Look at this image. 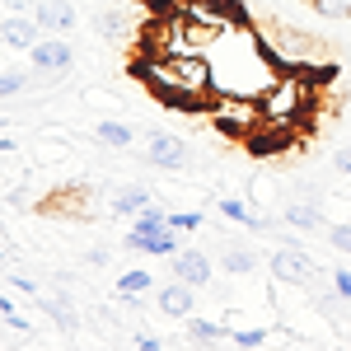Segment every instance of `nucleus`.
<instances>
[{
	"mask_svg": "<svg viewBox=\"0 0 351 351\" xmlns=\"http://www.w3.org/2000/svg\"><path fill=\"white\" fill-rule=\"evenodd\" d=\"M211 89L220 99H263L271 84L281 80V61L271 56V47L263 43L258 28H225L211 43Z\"/></svg>",
	"mask_w": 351,
	"mask_h": 351,
	"instance_id": "nucleus-1",
	"label": "nucleus"
},
{
	"mask_svg": "<svg viewBox=\"0 0 351 351\" xmlns=\"http://www.w3.org/2000/svg\"><path fill=\"white\" fill-rule=\"evenodd\" d=\"M258 108H263V122L300 127L309 117V108H314V84H309V75H300V71H281V80L258 99Z\"/></svg>",
	"mask_w": 351,
	"mask_h": 351,
	"instance_id": "nucleus-2",
	"label": "nucleus"
},
{
	"mask_svg": "<svg viewBox=\"0 0 351 351\" xmlns=\"http://www.w3.org/2000/svg\"><path fill=\"white\" fill-rule=\"evenodd\" d=\"M267 267L271 276L281 281V286H309V281H319L324 271H319V263L309 258V248L295 239H281L276 248H271V258H267Z\"/></svg>",
	"mask_w": 351,
	"mask_h": 351,
	"instance_id": "nucleus-3",
	"label": "nucleus"
},
{
	"mask_svg": "<svg viewBox=\"0 0 351 351\" xmlns=\"http://www.w3.org/2000/svg\"><path fill=\"white\" fill-rule=\"evenodd\" d=\"M211 117H216L220 136H230V141H248V136L263 127V108H258V99H220V94H216Z\"/></svg>",
	"mask_w": 351,
	"mask_h": 351,
	"instance_id": "nucleus-4",
	"label": "nucleus"
},
{
	"mask_svg": "<svg viewBox=\"0 0 351 351\" xmlns=\"http://www.w3.org/2000/svg\"><path fill=\"white\" fill-rule=\"evenodd\" d=\"M141 155L155 164V169H164V173H178V169H188L192 164V150L183 136L164 132V127H155V132H145V141H141Z\"/></svg>",
	"mask_w": 351,
	"mask_h": 351,
	"instance_id": "nucleus-5",
	"label": "nucleus"
},
{
	"mask_svg": "<svg viewBox=\"0 0 351 351\" xmlns=\"http://www.w3.org/2000/svg\"><path fill=\"white\" fill-rule=\"evenodd\" d=\"M28 66L38 80H61L71 66H75V47L61 38V33H43V43L28 52Z\"/></svg>",
	"mask_w": 351,
	"mask_h": 351,
	"instance_id": "nucleus-6",
	"label": "nucleus"
},
{
	"mask_svg": "<svg viewBox=\"0 0 351 351\" xmlns=\"http://www.w3.org/2000/svg\"><path fill=\"white\" fill-rule=\"evenodd\" d=\"M169 271L178 276V281H188V286H206L211 276H216V263L206 258V248H178L173 258H169Z\"/></svg>",
	"mask_w": 351,
	"mask_h": 351,
	"instance_id": "nucleus-7",
	"label": "nucleus"
},
{
	"mask_svg": "<svg viewBox=\"0 0 351 351\" xmlns=\"http://www.w3.org/2000/svg\"><path fill=\"white\" fill-rule=\"evenodd\" d=\"M33 19L43 33H71V28L80 24V10H75V0H33Z\"/></svg>",
	"mask_w": 351,
	"mask_h": 351,
	"instance_id": "nucleus-8",
	"label": "nucleus"
},
{
	"mask_svg": "<svg viewBox=\"0 0 351 351\" xmlns=\"http://www.w3.org/2000/svg\"><path fill=\"white\" fill-rule=\"evenodd\" d=\"M127 248L136 253H150V258H173L183 239H178V230H145V225H132L127 230Z\"/></svg>",
	"mask_w": 351,
	"mask_h": 351,
	"instance_id": "nucleus-9",
	"label": "nucleus"
},
{
	"mask_svg": "<svg viewBox=\"0 0 351 351\" xmlns=\"http://www.w3.org/2000/svg\"><path fill=\"white\" fill-rule=\"evenodd\" d=\"M155 309H160L164 319H192V309H197V286L178 281V276H173V286H155Z\"/></svg>",
	"mask_w": 351,
	"mask_h": 351,
	"instance_id": "nucleus-10",
	"label": "nucleus"
},
{
	"mask_svg": "<svg viewBox=\"0 0 351 351\" xmlns=\"http://www.w3.org/2000/svg\"><path fill=\"white\" fill-rule=\"evenodd\" d=\"M0 38H5V47H10V52H33V47L43 43V28H38V19H24L19 10H5Z\"/></svg>",
	"mask_w": 351,
	"mask_h": 351,
	"instance_id": "nucleus-11",
	"label": "nucleus"
},
{
	"mask_svg": "<svg viewBox=\"0 0 351 351\" xmlns=\"http://www.w3.org/2000/svg\"><path fill=\"white\" fill-rule=\"evenodd\" d=\"M281 225H291V230H300V234H319V230H328L324 202H309V197L286 202V206H281Z\"/></svg>",
	"mask_w": 351,
	"mask_h": 351,
	"instance_id": "nucleus-12",
	"label": "nucleus"
},
{
	"mask_svg": "<svg viewBox=\"0 0 351 351\" xmlns=\"http://www.w3.org/2000/svg\"><path fill=\"white\" fill-rule=\"evenodd\" d=\"M38 304H43V314H47L61 332H75V328H80V304L71 300V291H47Z\"/></svg>",
	"mask_w": 351,
	"mask_h": 351,
	"instance_id": "nucleus-13",
	"label": "nucleus"
},
{
	"mask_svg": "<svg viewBox=\"0 0 351 351\" xmlns=\"http://www.w3.org/2000/svg\"><path fill=\"white\" fill-rule=\"evenodd\" d=\"M216 211L230 220V225H243V230H271V220L258 216V206H253L248 197H220Z\"/></svg>",
	"mask_w": 351,
	"mask_h": 351,
	"instance_id": "nucleus-14",
	"label": "nucleus"
},
{
	"mask_svg": "<svg viewBox=\"0 0 351 351\" xmlns=\"http://www.w3.org/2000/svg\"><path fill=\"white\" fill-rule=\"evenodd\" d=\"M150 206V188L145 183H122L108 192V216H141Z\"/></svg>",
	"mask_w": 351,
	"mask_h": 351,
	"instance_id": "nucleus-15",
	"label": "nucleus"
},
{
	"mask_svg": "<svg viewBox=\"0 0 351 351\" xmlns=\"http://www.w3.org/2000/svg\"><path fill=\"white\" fill-rule=\"evenodd\" d=\"M94 145H104V150H132L136 127L132 122H117V117H104V122H94Z\"/></svg>",
	"mask_w": 351,
	"mask_h": 351,
	"instance_id": "nucleus-16",
	"label": "nucleus"
},
{
	"mask_svg": "<svg viewBox=\"0 0 351 351\" xmlns=\"http://www.w3.org/2000/svg\"><path fill=\"white\" fill-rule=\"evenodd\" d=\"M216 267H220V271H230V276H248V271L258 267V253H253L248 243H220Z\"/></svg>",
	"mask_w": 351,
	"mask_h": 351,
	"instance_id": "nucleus-17",
	"label": "nucleus"
},
{
	"mask_svg": "<svg viewBox=\"0 0 351 351\" xmlns=\"http://www.w3.org/2000/svg\"><path fill=\"white\" fill-rule=\"evenodd\" d=\"M145 291H155V276L145 267H132V271H122L117 281H112V295L117 300H132V295H145Z\"/></svg>",
	"mask_w": 351,
	"mask_h": 351,
	"instance_id": "nucleus-18",
	"label": "nucleus"
},
{
	"mask_svg": "<svg viewBox=\"0 0 351 351\" xmlns=\"http://www.w3.org/2000/svg\"><path fill=\"white\" fill-rule=\"evenodd\" d=\"M230 337V328L225 324H211V319H188V342L192 347H216Z\"/></svg>",
	"mask_w": 351,
	"mask_h": 351,
	"instance_id": "nucleus-19",
	"label": "nucleus"
},
{
	"mask_svg": "<svg viewBox=\"0 0 351 351\" xmlns=\"http://www.w3.org/2000/svg\"><path fill=\"white\" fill-rule=\"evenodd\" d=\"M94 33L117 43V38H127V33H132V24H127V14H122V10H104V14H94Z\"/></svg>",
	"mask_w": 351,
	"mask_h": 351,
	"instance_id": "nucleus-20",
	"label": "nucleus"
},
{
	"mask_svg": "<svg viewBox=\"0 0 351 351\" xmlns=\"http://www.w3.org/2000/svg\"><path fill=\"white\" fill-rule=\"evenodd\" d=\"M0 314H5V332H19V337H24V332H33V324H28V314H24V309H19V304H14L10 295L0 300Z\"/></svg>",
	"mask_w": 351,
	"mask_h": 351,
	"instance_id": "nucleus-21",
	"label": "nucleus"
},
{
	"mask_svg": "<svg viewBox=\"0 0 351 351\" xmlns=\"http://www.w3.org/2000/svg\"><path fill=\"white\" fill-rule=\"evenodd\" d=\"M169 225H173L178 234H197V230L206 225V216H202V211H169Z\"/></svg>",
	"mask_w": 351,
	"mask_h": 351,
	"instance_id": "nucleus-22",
	"label": "nucleus"
},
{
	"mask_svg": "<svg viewBox=\"0 0 351 351\" xmlns=\"http://www.w3.org/2000/svg\"><path fill=\"white\" fill-rule=\"evenodd\" d=\"M328 248H332V253H342V258H351V220L328 225Z\"/></svg>",
	"mask_w": 351,
	"mask_h": 351,
	"instance_id": "nucleus-23",
	"label": "nucleus"
},
{
	"mask_svg": "<svg viewBox=\"0 0 351 351\" xmlns=\"http://www.w3.org/2000/svg\"><path fill=\"white\" fill-rule=\"evenodd\" d=\"M230 342H234V347L258 351L263 342H267V328H230Z\"/></svg>",
	"mask_w": 351,
	"mask_h": 351,
	"instance_id": "nucleus-24",
	"label": "nucleus"
},
{
	"mask_svg": "<svg viewBox=\"0 0 351 351\" xmlns=\"http://www.w3.org/2000/svg\"><path fill=\"white\" fill-rule=\"evenodd\" d=\"M24 89H28V75H24V71H14V66H5V75H0V94H5V99H19Z\"/></svg>",
	"mask_w": 351,
	"mask_h": 351,
	"instance_id": "nucleus-25",
	"label": "nucleus"
},
{
	"mask_svg": "<svg viewBox=\"0 0 351 351\" xmlns=\"http://www.w3.org/2000/svg\"><path fill=\"white\" fill-rule=\"evenodd\" d=\"M132 225H145V230H173V225H169V211H164V206H155V202H150V206H145Z\"/></svg>",
	"mask_w": 351,
	"mask_h": 351,
	"instance_id": "nucleus-26",
	"label": "nucleus"
},
{
	"mask_svg": "<svg viewBox=\"0 0 351 351\" xmlns=\"http://www.w3.org/2000/svg\"><path fill=\"white\" fill-rule=\"evenodd\" d=\"M314 10L328 19H351V0H314Z\"/></svg>",
	"mask_w": 351,
	"mask_h": 351,
	"instance_id": "nucleus-27",
	"label": "nucleus"
},
{
	"mask_svg": "<svg viewBox=\"0 0 351 351\" xmlns=\"http://www.w3.org/2000/svg\"><path fill=\"white\" fill-rule=\"evenodd\" d=\"M5 286H10V291H19V295L43 300V291H38V281H28V276H14V271H10V276H5Z\"/></svg>",
	"mask_w": 351,
	"mask_h": 351,
	"instance_id": "nucleus-28",
	"label": "nucleus"
},
{
	"mask_svg": "<svg viewBox=\"0 0 351 351\" xmlns=\"http://www.w3.org/2000/svg\"><path fill=\"white\" fill-rule=\"evenodd\" d=\"M132 347H136V351H169L160 337H155V332H141V328L132 332Z\"/></svg>",
	"mask_w": 351,
	"mask_h": 351,
	"instance_id": "nucleus-29",
	"label": "nucleus"
},
{
	"mask_svg": "<svg viewBox=\"0 0 351 351\" xmlns=\"http://www.w3.org/2000/svg\"><path fill=\"white\" fill-rule=\"evenodd\" d=\"M112 263V248H84V267H104Z\"/></svg>",
	"mask_w": 351,
	"mask_h": 351,
	"instance_id": "nucleus-30",
	"label": "nucleus"
},
{
	"mask_svg": "<svg viewBox=\"0 0 351 351\" xmlns=\"http://www.w3.org/2000/svg\"><path fill=\"white\" fill-rule=\"evenodd\" d=\"M332 291L351 300V267H337V271H332Z\"/></svg>",
	"mask_w": 351,
	"mask_h": 351,
	"instance_id": "nucleus-31",
	"label": "nucleus"
},
{
	"mask_svg": "<svg viewBox=\"0 0 351 351\" xmlns=\"http://www.w3.org/2000/svg\"><path fill=\"white\" fill-rule=\"evenodd\" d=\"M332 169L351 178V145H337V150H332Z\"/></svg>",
	"mask_w": 351,
	"mask_h": 351,
	"instance_id": "nucleus-32",
	"label": "nucleus"
},
{
	"mask_svg": "<svg viewBox=\"0 0 351 351\" xmlns=\"http://www.w3.org/2000/svg\"><path fill=\"white\" fill-rule=\"evenodd\" d=\"M234 351H248V347H234Z\"/></svg>",
	"mask_w": 351,
	"mask_h": 351,
	"instance_id": "nucleus-33",
	"label": "nucleus"
},
{
	"mask_svg": "<svg viewBox=\"0 0 351 351\" xmlns=\"http://www.w3.org/2000/svg\"><path fill=\"white\" fill-rule=\"evenodd\" d=\"M347 351H351V347H347Z\"/></svg>",
	"mask_w": 351,
	"mask_h": 351,
	"instance_id": "nucleus-34",
	"label": "nucleus"
}]
</instances>
